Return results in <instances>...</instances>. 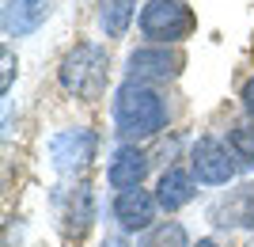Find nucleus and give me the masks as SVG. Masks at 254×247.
Instances as JSON below:
<instances>
[{
  "label": "nucleus",
  "mask_w": 254,
  "mask_h": 247,
  "mask_svg": "<svg viewBox=\"0 0 254 247\" xmlns=\"http://www.w3.org/2000/svg\"><path fill=\"white\" fill-rule=\"evenodd\" d=\"M129 73L133 80H171V76L182 73V54L179 50H167V46H148V50H137L129 57Z\"/></svg>",
  "instance_id": "7"
},
{
  "label": "nucleus",
  "mask_w": 254,
  "mask_h": 247,
  "mask_svg": "<svg viewBox=\"0 0 254 247\" xmlns=\"http://www.w3.org/2000/svg\"><path fill=\"white\" fill-rule=\"evenodd\" d=\"M11 69H15V61H11V54L4 50V80H0V87H4V91L11 87Z\"/></svg>",
  "instance_id": "17"
},
{
  "label": "nucleus",
  "mask_w": 254,
  "mask_h": 247,
  "mask_svg": "<svg viewBox=\"0 0 254 247\" xmlns=\"http://www.w3.org/2000/svg\"><path fill=\"white\" fill-rule=\"evenodd\" d=\"M190 164H193V175H197L201 183H209V186L232 183L235 171L243 167V164L235 160L232 145H224V141H216V137H201L197 141L193 152H190Z\"/></svg>",
  "instance_id": "4"
},
{
  "label": "nucleus",
  "mask_w": 254,
  "mask_h": 247,
  "mask_svg": "<svg viewBox=\"0 0 254 247\" xmlns=\"http://www.w3.org/2000/svg\"><path fill=\"white\" fill-rule=\"evenodd\" d=\"M243 107L251 110V118H254V76H251V80L243 84Z\"/></svg>",
  "instance_id": "16"
},
{
  "label": "nucleus",
  "mask_w": 254,
  "mask_h": 247,
  "mask_svg": "<svg viewBox=\"0 0 254 247\" xmlns=\"http://www.w3.org/2000/svg\"><path fill=\"white\" fill-rule=\"evenodd\" d=\"M140 247H190V244H186V228L179 221H163L140 240Z\"/></svg>",
  "instance_id": "14"
},
{
  "label": "nucleus",
  "mask_w": 254,
  "mask_h": 247,
  "mask_svg": "<svg viewBox=\"0 0 254 247\" xmlns=\"http://www.w3.org/2000/svg\"><path fill=\"white\" fill-rule=\"evenodd\" d=\"M144 171H148V156L140 149H118V156L110 160V186H118V190H137Z\"/></svg>",
  "instance_id": "10"
},
{
  "label": "nucleus",
  "mask_w": 254,
  "mask_h": 247,
  "mask_svg": "<svg viewBox=\"0 0 254 247\" xmlns=\"http://www.w3.org/2000/svg\"><path fill=\"white\" fill-rule=\"evenodd\" d=\"M193 247H216V240H197Z\"/></svg>",
  "instance_id": "19"
},
{
  "label": "nucleus",
  "mask_w": 254,
  "mask_h": 247,
  "mask_svg": "<svg viewBox=\"0 0 254 247\" xmlns=\"http://www.w3.org/2000/svg\"><path fill=\"white\" fill-rule=\"evenodd\" d=\"M140 31L144 38L167 46V42H182L193 31V15L182 0H152L148 8L140 11Z\"/></svg>",
  "instance_id": "3"
},
{
  "label": "nucleus",
  "mask_w": 254,
  "mask_h": 247,
  "mask_svg": "<svg viewBox=\"0 0 254 247\" xmlns=\"http://www.w3.org/2000/svg\"><path fill=\"white\" fill-rule=\"evenodd\" d=\"M193 175L179 171V167H171V171L159 175V186H156V202L167 209V213H175V209H182V205L193 198Z\"/></svg>",
  "instance_id": "12"
},
{
  "label": "nucleus",
  "mask_w": 254,
  "mask_h": 247,
  "mask_svg": "<svg viewBox=\"0 0 254 247\" xmlns=\"http://www.w3.org/2000/svg\"><path fill=\"white\" fill-rule=\"evenodd\" d=\"M114 122H118V133H122V137L144 141V137H152V133L163 129L167 110H163V99H159L148 84L126 80L114 95Z\"/></svg>",
  "instance_id": "1"
},
{
  "label": "nucleus",
  "mask_w": 254,
  "mask_h": 247,
  "mask_svg": "<svg viewBox=\"0 0 254 247\" xmlns=\"http://www.w3.org/2000/svg\"><path fill=\"white\" fill-rule=\"evenodd\" d=\"M137 0H99V27L106 31V38H122L133 19Z\"/></svg>",
  "instance_id": "13"
},
{
  "label": "nucleus",
  "mask_w": 254,
  "mask_h": 247,
  "mask_svg": "<svg viewBox=\"0 0 254 247\" xmlns=\"http://www.w3.org/2000/svg\"><path fill=\"white\" fill-rule=\"evenodd\" d=\"M106 73H110V57L95 42H80L61 61V84L76 99H99L106 87Z\"/></svg>",
  "instance_id": "2"
},
{
  "label": "nucleus",
  "mask_w": 254,
  "mask_h": 247,
  "mask_svg": "<svg viewBox=\"0 0 254 247\" xmlns=\"http://www.w3.org/2000/svg\"><path fill=\"white\" fill-rule=\"evenodd\" d=\"M50 15V0H4V34L23 38L38 31Z\"/></svg>",
  "instance_id": "9"
},
{
  "label": "nucleus",
  "mask_w": 254,
  "mask_h": 247,
  "mask_svg": "<svg viewBox=\"0 0 254 247\" xmlns=\"http://www.w3.org/2000/svg\"><path fill=\"white\" fill-rule=\"evenodd\" d=\"M228 145H232L235 160L243 167H254V126H235L228 133Z\"/></svg>",
  "instance_id": "15"
},
{
  "label": "nucleus",
  "mask_w": 254,
  "mask_h": 247,
  "mask_svg": "<svg viewBox=\"0 0 254 247\" xmlns=\"http://www.w3.org/2000/svg\"><path fill=\"white\" fill-rule=\"evenodd\" d=\"M91 217H95V205H91V190H87V186H72V190L64 194V209H61L64 232L80 240L87 228H91Z\"/></svg>",
  "instance_id": "11"
},
{
  "label": "nucleus",
  "mask_w": 254,
  "mask_h": 247,
  "mask_svg": "<svg viewBox=\"0 0 254 247\" xmlns=\"http://www.w3.org/2000/svg\"><path fill=\"white\" fill-rule=\"evenodd\" d=\"M103 247H126V240H106Z\"/></svg>",
  "instance_id": "18"
},
{
  "label": "nucleus",
  "mask_w": 254,
  "mask_h": 247,
  "mask_svg": "<svg viewBox=\"0 0 254 247\" xmlns=\"http://www.w3.org/2000/svg\"><path fill=\"white\" fill-rule=\"evenodd\" d=\"M209 221L216 228H254V183L235 186L220 202H212Z\"/></svg>",
  "instance_id": "6"
},
{
  "label": "nucleus",
  "mask_w": 254,
  "mask_h": 247,
  "mask_svg": "<svg viewBox=\"0 0 254 247\" xmlns=\"http://www.w3.org/2000/svg\"><path fill=\"white\" fill-rule=\"evenodd\" d=\"M91 156H95V133L91 129H64L50 141V160L61 175L84 171Z\"/></svg>",
  "instance_id": "5"
},
{
  "label": "nucleus",
  "mask_w": 254,
  "mask_h": 247,
  "mask_svg": "<svg viewBox=\"0 0 254 247\" xmlns=\"http://www.w3.org/2000/svg\"><path fill=\"white\" fill-rule=\"evenodd\" d=\"M156 198H152L148 190H122L118 194V202H114V217H118V225L126 228V232H140V228H148L152 221H156Z\"/></svg>",
  "instance_id": "8"
}]
</instances>
